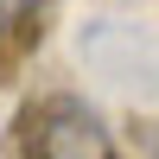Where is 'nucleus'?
Instances as JSON below:
<instances>
[{"label":"nucleus","instance_id":"obj_2","mask_svg":"<svg viewBox=\"0 0 159 159\" xmlns=\"http://www.w3.org/2000/svg\"><path fill=\"white\" fill-rule=\"evenodd\" d=\"M45 13V0H0V38H13V32H25V25Z\"/></svg>","mask_w":159,"mask_h":159},{"label":"nucleus","instance_id":"obj_1","mask_svg":"<svg viewBox=\"0 0 159 159\" xmlns=\"http://www.w3.org/2000/svg\"><path fill=\"white\" fill-rule=\"evenodd\" d=\"M25 153L32 159H115V140L96 108H83L76 96H51L38 102L32 127H25Z\"/></svg>","mask_w":159,"mask_h":159}]
</instances>
